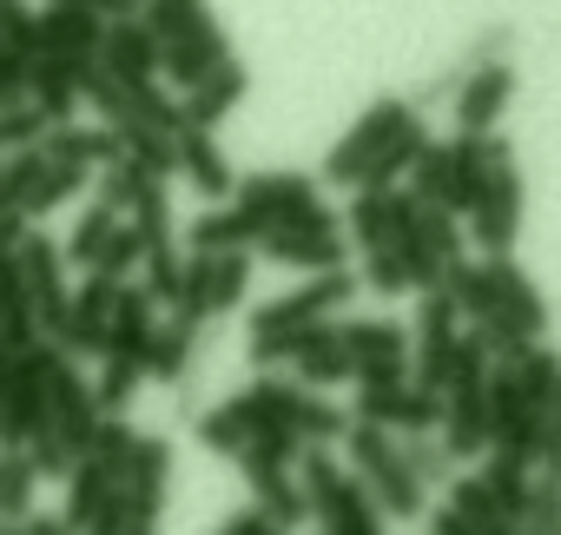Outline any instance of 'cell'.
<instances>
[{"label":"cell","mask_w":561,"mask_h":535,"mask_svg":"<svg viewBox=\"0 0 561 535\" xmlns=\"http://www.w3.org/2000/svg\"><path fill=\"white\" fill-rule=\"evenodd\" d=\"M198 21H211V8H205V0H146V8H139V27L165 47V41H179V34H192Z\"/></svg>","instance_id":"d590c367"},{"label":"cell","mask_w":561,"mask_h":535,"mask_svg":"<svg viewBox=\"0 0 561 535\" xmlns=\"http://www.w3.org/2000/svg\"><path fill=\"white\" fill-rule=\"evenodd\" d=\"M100 73L119 80V87H146V80H159V41L139 27V14L100 27Z\"/></svg>","instance_id":"7c38bea8"},{"label":"cell","mask_w":561,"mask_h":535,"mask_svg":"<svg viewBox=\"0 0 561 535\" xmlns=\"http://www.w3.org/2000/svg\"><path fill=\"white\" fill-rule=\"evenodd\" d=\"M0 47L34 60V8L27 0H0Z\"/></svg>","instance_id":"7dc6e473"},{"label":"cell","mask_w":561,"mask_h":535,"mask_svg":"<svg viewBox=\"0 0 561 535\" xmlns=\"http://www.w3.org/2000/svg\"><path fill=\"white\" fill-rule=\"evenodd\" d=\"M113 225H119V212H106V205L93 198V205L80 212V225H73V238L60 244V264H80V272H87V264L100 258V244L113 238Z\"/></svg>","instance_id":"60d3db41"},{"label":"cell","mask_w":561,"mask_h":535,"mask_svg":"<svg viewBox=\"0 0 561 535\" xmlns=\"http://www.w3.org/2000/svg\"><path fill=\"white\" fill-rule=\"evenodd\" d=\"M436 423H443V390H416V384H410V390H403V423H397V430H403V436H430Z\"/></svg>","instance_id":"681fc988"},{"label":"cell","mask_w":561,"mask_h":535,"mask_svg":"<svg viewBox=\"0 0 561 535\" xmlns=\"http://www.w3.org/2000/svg\"><path fill=\"white\" fill-rule=\"evenodd\" d=\"M27 100L47 113V126H67V119L80 113L73 67H67V60H47V54H34V60H27Z\"/></svg>","instance_id":"d4e9b609"},{"label":"cell","mask_w":561,"mask_h":535,"mask_svg":"<svg viewBox=\"0 0 561 535\" xmlns=\"http://www.w3.org/2000/svg\"><path fill=\"white\" fill-rule=\"evenodd\" d=\"M172 172H185L192 192H205V198H231V185H238L225 146H218L211 133H198V126H179V133H172Z\"/></svg>","instance_id":"2e32d148"},{"label":"cell","mask_w":561,"mask_h":535,"mask_svg":"<svg viewBox=\"0 0 561 535\" xmlns=\"http://www.w3.org/2000/svg\"><path fill=\"white\" fill-rule=\"evenodd\" d=\"M225 60H231L225 27H218V21H198L192 34H179V41H165V47H159V80H172V87L185 93V87H198L205 73H218Z\"/></svg>","instance_id":"4fadbf2b"},{"label":"cell","mask_w":561,"mask_h":535,"mask_svg":"<svg viewBox=\"0 0 561 535\" xmlns=\"http://www.w3.org/2000/svg\"><path fill=\"white\" fill-rule=\"evenodd\" d=\"M337 443H351V476L364 482V496L377 502V515H403L416 522L430 502H423V482L403 469L397 456V430H377V423H351Z\"/></svg>","instance_id":"7a4b0ae2"},{"label":"cell","mask_w":561,"mask_h":535,"mask_svg":"<svg viewBox=\"0 0 561 535\" xmlns=\"http://www.w3.org/2000/svg\"><path fill=\"white\" fill-rule=\"evenodd\" d=\"M21 238H27V218H21V212H0V258H8Z\"/></svg>","instance_id":"6f0895ef"},{"label":"cell","mask_w":561,"mask_h":535,"mask_svg":"<svg viewBox=\"0 0 561 535\" xmlns=\"http://www.w3.org/2000/svg\"><path fill=\"white\" fill-rule=\"evenodd\" d=\"M113 292H119V285H106V278H93V272H87V285H67V325H60V338H54L67 357H100V351H106Z\"/></svg>","instance_id":"8fae6325"},{"label":"cell","mask_w":561,"mask_h":535,"mask_svg":"<svg viewBox=\"0 0 561 535\" xmlns=\"http://www.w3.org/2000/svg\"><path fill=\"white\" fill-rule=\"evenodd\" d=\"M410 113H416V106H410L403 93H383V100H370V106L357 113V126H351V133L331 146V159H324V185H357V179H364V166L383 152V139H390V133H397Z\"/></svg>","instance_id":"8992f818"},{"label":"cell","mask_w":561,"mask_h":535,"mask_svg":"<svg viewBox=\"0 0 561 535\" xmlns=\"http://www.w3.org/2000/svg\"><path fill=\"white\" fill-rule=\"evenodd\" d=\"M133 192H139V172H133L126 159H113V166H100V205H106V212H119V218H126V205H133Z\"/></svg>","instance_id":"f907efd6"},{"label":"cell","mask_w":561,"mask_h":535,"mask_svg":"<svg viewBox=\"0 0 561 535\" xmlns=\"http://www.w3.org/2000/svg\"><path fill=\"white\" fill-rule=\"evenodd\" d=\"M337 344L351 351V364L357 357H410V338L390 318H351V325H337Z\"/></svg>","instance_id":"d6a6232c"},{"label":"cell","mask_w":561,"mask_h":535,"mask_svg":"<svg viewBox=\"0 0 561 535\" xmlns=\"http://www.w3.org/2000/svg\"><path fill=\"white\" fill-rule=\"evenodd\" d=\"M423 146H430V126H423V113H410V119L383 139V152L364 166L357 192H390V185H403V179H410V166L423 159Z\"/></svg>","instance_id":"603a6c76"},{"label":"cell","mask_w":561,"mask_h":535,"mask_svg":"<svg viewBox=\"0 0 561 535\" xmlns=\"http://www.w3.org/2000/svg\"><path fill=\"white\" fill-rule=\"evenodd\" d=\"M244 87H251V80H244V67H238V60H225L218 73H205L198 87H185V93H179V126L211 133V126H218V119L244 100Z\"/></svg>","instance_id":"44dd1931"},{"label":"cell","mask_w":561,"mask_h":535,"mask_svg":"<svg viewBox=\"0 0 561 535\" xmlns=\"http://www.w3.org/2000/svg\"><path fill=\"white\" fill-rule=\"evenodd\" d=\"M423 515H430V535H476V528H469L449 502H443V509H423Z\"/></svg>","instance_id":"9f6ffc18"},{"label":"cell","mask_w":561,"mask_h":535,"mask_svg":"<svg viewBox=\"0 0 561 535\" xmlns=\"http://www.w3.org/2000/svg\"><path fill=\"white\" fill-rule=\"evenodd\" d=\"M489 166H515V152H508L502 133H449V139H430L423 146V159L410 166L403 192L423 198V205H443L449 218H462L469 198L482 192V172Z\"/></svg>","instance_id":"6da1fadb"},{"label":"cell","mask_w":561,"mask_h":535,"mask_svg":"<svg viewBox=\"0 0 561 535\" xmlns=\"http://www.w3.org/2000/svg\"><path fill=\"white\" fill-rule=\"evenodd\" d=\"M34 54H47V60L100 54V21L80 8H47V14H34Z\"/></svg>","instance_id":"cb8c5ba5"},{"label":"cell","mask_w":561,"mask_h":535,"mask_svg":"<svg viewBox=\"0 0 561 535\" xmlns=\"http://www.w3.org/2000/svg\"><path fill=\"white\" fill-rule=\"evenodd\" d=\"M508 47H515V27H502V21H495V27H482V34L469 41V54H462L449 73L462 80V73H476V67H495V60H508Z\"/></svg>","instance_id":"bcb514c9"},{"label":"cell","mask_w":561,"mask_h":535,"mask_svg":"<svg viewBox=\"0 0 561 535\" xmlns=\"http://www.w3.org/2000/svg\"><path fill=\"white\" fill-rule=\"evenodd\" d=\"M244 482H251V509H264L277 528H298V522H311V502H305V489H298V476L291 469H244Z\"/></svg>","instance_id":"83f0119b"},{"label":"cell","mask_w":561,"mask_h":535,"mask_svg":"<svg viewBox=\"0 0 561 535\" xmlns=\"http://www.w3.org/2000/svg\"><path fill=\"white\" fill-rule=\"evenodd\" d=\"M410 212H416V198H410L403 185H390V192H357V205H351V238H357L364 251H390V244L410 231Z\"/></svg>","instance_id":"e0dca14e"},{"label":"cell","mask_w":561,"mask_h":535,"mask_svg":"<svg viewBox=\"0 0 561 535\" xmlns=\"http://www.w3.org/2000/svg\"><path fill=\"white\" fill-rule=\"evenodd\" d=\"M139 258H146V244H139V231H133V225L119 218V225H113V238L100 244V258L87 264V272H93V278H106V285H133Z\"/></svg>","instance_id":"8d00e7d4"},{"label":"cell","mask_w":561,"mask_h":535,"mask_svg":"<svg viewBox=\"0 0 561 535\" xmlns=\"http://www.w3.org/2000/svg\"><path fill=\"white\" fill-rule=\"evenodd\" d=\"M410 231H416V244H423L436 264L462 258V225H456L443 205H423V198H416V212H410Z\"/></svg>","instance_id":"f35d334b"},{"label":"cell","mask_w":561,"mask_h":535,"mask_svg":"<svg viewBox=\"0 0 561 535\" xmlns=\"http://www.w3.org/2000/svg\"><path fill=\"white\" fill-rule=\"evenodd\" d=\"M218 535H285V528H277L264 509H238V515H225V528Z\"/></svg>","instance_id":"11a10c76"},{"label":"cell","mask_w":561,"mask_h":535,"mask_svg":"<svg viewBox=\"0 0 561 535\" xmlns=\"http://www.w3.org/2000/svg\"><path fill=\"white\" fill-rule=\"evenodd\" d=\"M41 152H47V166L100 172V166H113V159H119V139H113V126H80V119H67V126H47Z\"/></svg>","instance_id":"7402d4cb"},{"label":"cell","mask_w":561,"mask_h":535,"mask_svg":"<svg viewBox=\"0 0 561 535\" xmlns=\"http://www.w3.org/2000/svg\"><path fill=\"white\" fill-rule=\"evenodd\" d=\"M165 482H172V443L165 436H133V449H126V463H119V502H126V515L133 522H159V509H165Z\"/></svg>","instance_id":"9c48e42d"},{"label":"cell","mask_w":561,"mask_h":535,"mask_svg":"<svg viewBox=\"0 0 561 535\" xmlns=\"http://www.w3.org/2000/svg\"><path fill=\"white\" fill-rule=\"evenodd\" d=\"M449 100H456V133H495V119H502L508 100H515V67H508V60L476 67V73L456 80Z\"/></svg>","instance_id":"30bf717a"},{"label":"cell","mask_w":561,"mask_h":535,"mask_svg":"<svg viewBox=\"0 0 561 535\" xmlns=\"http://www.w3.org/2000/svg\"><path fill=\"white\" fill-rule=\"evenodd\" d=\"M476 482L495 496V509L515 522L522 509H528V489H535V469L528 463H515V456H502V449H482V469H476Z\"/></svg>","instance_id":"4dcf8cb0"},{"label":"cell","mask_w":561,"mask_h":535,"mask_svg":"<svg viewBox=\"0 0 561 535\" xmlns=\"http://www.w3.org/2000/svg\"><path fill=\"white\" fill-rule=\"evenodd\" d=\"M14 272H21V292L34 305V331L54 344L60 325H67V264H60V244L41 225H27V238L14 244Z\"/></svg>","instance_id":"277c9868"},{"label":"cell","mask_w":561,"mask_h":535,"mask_svg":"<svg viewBox=\"0 0 561 535\" xmlns=\"http://www.w3.org/2000/svg\"><path fill=\"white\" fill-rule=\"evenodd\" d=\"M139 384H146V371H139L133 357H106V371H100V377H87V390H93V410H100V417H126V403L139 397Z\"/></svg>","instance_id":"836d02e7"},{"label":"cell","mask_w":561,"mask_h":535,"mask_svg":"<svg viewBox=\"0 0 561 535\" xmlns=\"http://www.w3.org/2000/svg\"><path fill=\"white\" fill-rule=\"evenodd\" d=\"M139 8H146V0H139Z\"/></svg>","instance_id":"6125c7cd"},{"label":"cell","mask_w":561,"mask_h":535,"mask_svg":"<svg viewBox=\"0 0 561 535\" xmlns=\"http://www.w3.org/2000/svg\"><path fill=\"white\" fill-rule=\"evenodd\" d=\"M244 285H251V251H205V311L211 318L238 311Z\"/></svg>","instance_id":"f546056e"},{"label":"cell","mask_w":561,"mask_h":535,"mask_svg":"<svg viewBox=\"0 0 561 535\" xmlns=\"http://www.w3.org/2000/svg\"><path fill=\"white\" fill-rule=\"evenodd\" d=\"M21 535H73V528H67L60 515H41V509H34V515H21Z\"/></svg>","instance_id":"680465c9"},{"label":"cell","mask_w":561,"mask_h":535,"mask_svg":"<svg viewBox=\"0 0 561 535\" xmlns=\"http://www.w3.org/2000/svg\"><path fill=\"white\" fill-rule=\"evenodd\" d=\"M351 292H357V272H311V278H298L285 298H264V305L251 311V325H244V331H291V325H324V318H337V311L351 305Z\"/></svg>","instance_id":"5b68a950"},{"label":"cell","mask_w":561,"mask_h":535,"mask_svg":"<svg viewBox=\"0 0 561 535\" xmlns=\"http://www.w3.org/2000/svg\"><path fill=\"white\" fill-rule=\"evenodd\" d=\"M489 264V278H495V311L522 331V338H541L548 331V298L535 292V278L522 272L515 258H482Z\"/></svg>","instance_id":"ffe728a7"},{"label":"cell","mask_w":561,"mask_h":535,"mask_svg":"<svg viewBox=\"0 0 561 535\" xmlns=\"http://www.w3.org/2000/svg\"><path fill=\"white\" fill-rule=\"evenodd\" d=\"M34 489H41L34 463H27L21 449H8V456H0V522H21V515H34Z\"/></svg>","instance_id":"ab89813d"},{"label":"cell","mask_w":561,"mask_h":535,"mask_svg":"<svg viewBox=\"0 0 561 535\" xmlns=\"http://www.w3.org/2000/svg\"><path fill=\"white\" fill-rule=\"evenodd\" d=\"M152 325H159V305H152L139 285H119V292H113V311H106V351H100V357H133V364L146 371Z\"/></svg>","instance_id":"ac0fdd59"},{"label":"cell","mask_w":561,"mask_h":535,"mask_svg":"<svg viewBox=\"0 0 561 535\" xmlns=\"http://www.w3.org/2000/svg\"><path fill=\"white\" fill-rule=\"evenodd\" d=\"M60 482H67V509H60V522L80 535V522H87V515H93V509L113 496L119 469H113V463H100V456H73V469H67Z\"/></svg>","instance_id":"f1b7e54d"},{"label":"cell","mask_w":561,"mask_h":535,"mask_svg":"<svg viewBox=\"0 0 561 535\" xmlns=\"http://www.w3.org/2000/svg\"><path fill=\"white\" fill-rule=\"evenodd\" d=\"M41 172H47V152L41 146H21V152L0 159V212H21L27 218V192H34Z\"/></svg>","instance_id":"74e56055"},{"label":"cell","mask_w":561,"mask_h":535,"mask_svg":"<svg viewBox=\"0 0 561 535\" xmlns=\"http://www.w3.org/2000/svg\"><path fill=\"white\" fill-rule=\"evenodd\" d=\"M14 285H21V272H14V251H8V258H0V298H8Z\"/></svg>","instance_id":"91938a15"},{"label":"cell","mask_w":561,"mask_h":535,"mask_svg":"<svg viewBox=\"0 0 561 535\" xmlns=\"http://www.w3.org/2000/svg\"><path fill=\"white\" fill-rule=\"evenodd\" d=\"M47 410H54V436L67 443V456H80L100 430V410H93L80 357H67L60 344H47Z\"/></svg>","instance_id":"ba28073f"},{"label":"cell","mask_w":561,"mask_h":535,"mask_svg":"<svg viewBox=\"0 0 561 535\" xmlns=\"http://www.w3.org/2000/svg\"><path fill=\"white\" fill-rule=\"evenodd\" d=\"M364 285H370V292H383V298H397V292H410V272L397 264V251H370Z\"/></svg>","instance_id":"816d5d0a"},{"label":"cell","mask_w":561,"mask_h":535,"mask_svg":"<svg viewBox=\"0 0 561 535\" xmlns=\"http://www.w3.org/2000/svg\"><path fill=\"white\" fill-rule=\"evenodd\" d=\"M469 238L489 251V258H508L515 251V231H522V172L515 166H489L482 172V192L469 198Z\"/></svg>","instance_id":"52a82bcc"},{"label":"cell","mask_w":561,"mask_h":535,"mask_svg":"<svg viewBox=\"0 0 561 535\" xmlns=\"http://www.w3.org/2000/svg\"><path fill=\"white\" fill-rule=\"evenodd\" d=\"M113 139H119V159H126L139 179H172V133H152V126H139V119H119Z\"/></svg>","instance_id":"1f68e13d"},{"label":"cell","mask_w":561,"mask_h":535,"mask_svg":"<svg viewBox=\"0 0 561 535\" xmlns=\"http://www.w3.org/2000/svg\"><path fill=\"white\" fill-rule=\"evenodd\" d=\"M126 535H159V522H126Z\"/></svg>","instance_id":"94428289"},{"label":"cell","mask_w":561,"mask_h":535,"mask_svg":"<svg viewBox=\"0 0 561 535\" xmlns=\"http://www.w3.org/2000/svg\"><path fill=\"white\" fill-rule=\"evenodd\" d=\"M351 384L357 390H397V384H410V357H357Z\"/></svg>","instance_id":"c3c4849f"},{"label":"cell","mask_w":561,"mask_h":535,"mask_svg":"<svg viewBox=\"0 0 561 535\" xmlns=\"http://www.w3.org/2000/svg\"><path fill=\"white\" fill-rule=\"evenodd\" d=\"M41 139H47V113L34 100L0 106V152H21V146H41Z\"/></svg>","instance_id":"f6af8a7d"},{"label":"cell","mask_w":561,"mask_h":535,"mask_svg":"<svg viewBox=\"0 0 561 535\" xmlns=\"http://www.w3.org/2000/svg\"><path fill=\"white\" fill-rule=\"evenodd\" d=\"M80 185H87V172H73V166H47V172L34 179V192H27V225H41L47 212H60Z\"/></svg>","instance_id":"ee69618b"},{"label":"cell","mask_w":561,"mask_h":535,"mask_svg":"<svg viewBox=\"0 0 561 535\" xmlns=\"http://www.w3.org/2000/svg\"><path fill=\"white\" fill-rule=\"evenodd\" d=\"M244 403L257 410V423L291 430L298 443H337V436L351 430V410H337L324 390H305V384H291V377H257V384L244 390Z\"/></svg>","instance_id":"3957f363"},{"label":"cell","mask_w":561,"mask_h":535,"mask_svg":"<svg viewBox=\"0 0 561 535\" xmlns=\"http://www.w3.org/2000/svg\"><path fill=\"white\" fill-rule=\"evenodd\" d=\"M192 357H198V325H185V318L152 325V344H146V377H159V384H185V377H192Z\"/></svg>","instance_id":"484cf974"},{"label":"cell","mask_w":561,"mask_h":535,"mask_svg":"<svg viewBox=\"0 0 561 535\" xmlns=\"http://www.w3.org/2000/svg\"><path fill=\"white\" fill-rule=\"evenodd\" d=\"M257 251L271 264H285V272H344L351 238L344 231H285V225H271L257 238Z\"/></svg>","instance_id":"5bb4252c"},{"label":"cell","mask_w":561,"mask_h":535,"mask_svg":"<svg viewBox=\"0 0 561 535\" xmlns=\"http://www.w3.org/2000/svg\"><path fill=\"white\" fill-rule=\"evenodd\" d=\"M126 119H139V126H152V133H179V100H172L159 80L126 87ZM113 126H119V119H113Z\"/></svg>","instance_id":"7bdbcfd3"},{"label":"cell","mask_w":561,"mask_h":535,"mask_svg":"<svg viewBox=\"0 0 561 535\" xmlns=\"http://www.w3.org/2000/svg\"><path fill=\"white\" fill-rule=\"evenodd\" d=\"M508 371H515V390H522L528 410H554V390H561V364H554V351L528 344V357L508 364Z\"/></svg>","instance_id":"e575fe53"},{"label":"cell","mask_w":561,"mask_h":535,"mask_svg":"<svg viewBox=\"0 0 561 535\" xmlns=\"http://www.w3.org/2000/svg\"><path fill=\"white\" fill-rule=\"evenodd\" d=\"M397 456H403V469H410L423 489L456 476V463H449V449H443V436H436V430H430V436H397Z\"/></svg>","instance_id":"b9f144b4"},{"label":"cell","mask_w":561,"mask_h":535,"mask_svg":"<svg viewBox=\"0 0 561 535\" xmlns=\"http://www.w3.org/2000/svg\"><path fill=\"white\" fill-rule=\"evenodd\" d=\"M318 198V179H305V172H251V179H238L231 185V205H244L251 218H264V225H285L298 205H311Z\"/></svg>","instance_id":"9a60e30c"},{"label":"cell","mask_w":561,"mask_h":535,"mask_svg":"<svg viewBox=\"0 0 561 535\" xmlns=\"http://www.w3.org/2000/svg\"><path fill=\"white\" fill-rule=\"evenodd\" d=\"M285 231H344V218H337L324 198H311V205H298V212L285 218Z\"/></svg>","instance_id":"f5cc1de1"},{"label":"cell","mask_w":561,"mask_h":535,"mask_svg":"<svg viewBox=\"0 0 561 535\" xmlns=\"http://www.w3.org/2000/svg\"><path fill=\"white\" fill-rule=\"evenodd\" d=\"M257 430H264V423H257V410L244 403V390H238V397H225V403H211V410L192 423V436H198L205 449H218V456H238Z\"/></svg>","instance_id":"4316f807"},{"label":"cell","mask_w":561,"mask_h":535,"mask_svg":"<svg viewBox=\"0 0 561 535\" xmlns=\"http://www.w3.org/2000/svg\"><path fill=\"white\" fill-rule=\"evenodd\" d=\"M264 231H271V225L251 218L244 205H211V212H198V218L179 231V251H251Z\"/></svg>","instance_id":"d6986e66"},{"label":"cell","mask_w":561,"mask_h":535,"mask_svg":"<svg viewBox=\"0 0 561 535\" xmlns=\"http://www.w3.org/2000/svg\"><path fill=\"white\" fill-rule=\"evenodd\" d=\"M14 100H27V60L0 47V106H14Z\"/></svg>","instance_id":"db71d44e"}]
</instances>
